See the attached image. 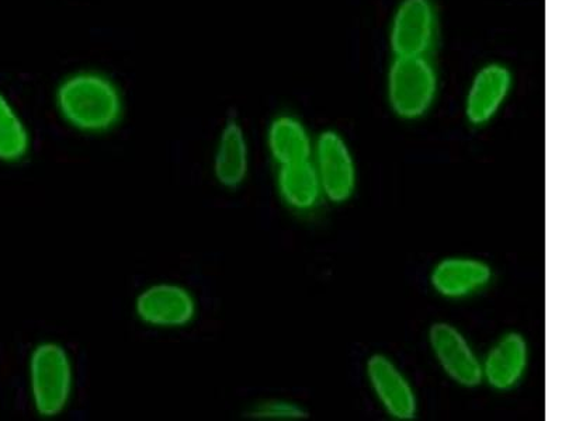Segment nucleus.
Returning a JSON list of instances; mask_svg holds the SVG:
<instances>
[{
    "instance_id": "obj_1",
    "label": "nucleus",
    "mask_w": 562,
    "mask_h": 421,
    "mask_svg": "<svg viewBox=\"0 0 562 421\" xmlns=\"http://www.w3.org/2000/svg\"><path fill=\"white\" fill-rule=\"evenodd\" d=\"M54 103L65 125L90 137L112 133L125 113L122 89L98 70L67 75L55 89Z\"/></svg>"
},
{
    "instance_id": "obj_2",
    "label": "nucleus",
    "mask_w": 562,
    "mask_h": 421,
    "mask_svg": "<svg viewBox=\"0 0 562 421\" xmlns=\"http://www.w3.org/2000/svg\"><path fill=\"white\" fill-rule=\"evenodd\" d=\"M26 374L30 405L38 418L53 420L68 412L77 389V368L63 343L43 340L35 344Z\"/></svg>"
},
{
    "instance_id": "obj_3",
    "label": "nucleus",
    "mask_w": 562,
    "mask_h": 421,
    "mask_svg": "<svg viewBox=\"0 0 562 421\" xmlns=\"http://www.w3.org/2000/svg\"><path fill=\"white\" fill-rule=\"evenodd\" d=\"M438 70L428 57H394L386 78L391 112L403 122H418L434 107Z\"/></svg>"
},
{
    "instance_id": "obj_4",
    "label": "nucleus",
    "mask_w": 562,
    "mask_h": 421,
    "mask_svg": "<svg viewBox=\"0 0 562 421\" xmlns=\"http://www.w3.org/2000/svg\"><path fill=\"white\" fill-rule=\"evenodd\" d=\"M133 310L145 328L180 330L199 318L200 303L192 288L176 281H158L138 291Z\"/></svg>"
},
{
    "instance_id": "obj_5",
    "label": "nucleus",
    "mask_w": 562,
    "mask_h": 421,
    "mask_svg": "<svg viewBox=\"0 0 562 421\" xmlns=\"http://www.w3.org/2000/svg\"><path fill=\"white\" fill-rule=\"evenodd\" d=\"M313 163L323 185L324 200L334 205L348 204L358 190V167L353 152L335 129H324L314 139Z\"/></svg>"
},
{
    "instance_id": "obj_6",
    "label": "nucleus",
    "mask_w": 562,
    "mask_h": 421,
    "mask_svg": "<svg viewBox=\"0 0 562 421\" xmlns=\"http://www.w3.org/2000/svg\"><path fill=\"white\" fill-rule=\"evenodd\" d=\"M428 343L436 364L451 383L464 389H475L483 384V357L463 330L439 320L430 325Z\"/></svg>"
},
{
    "instance_id": "obj_7",
    "label": "nucleus",
    "mask_w": 562,
    "mask_h": 421,
    "mask_svg": "<svg viewBox=\"0 0 562 421\" xmlns=\"http://www.w3.org/2000/svg\"><path fill=\"white\" fill-rule=\"evenodd\" d=\"M366 378L381 409L396 421H413L419 399L411 379L389 355L375 353L366 361Z\"/></svg>"
},
{
    "instance_id": "obj_8",
    "label": "nucleus",
    "mask_w": 562,
    "mask_h": 421,
    "mask_svg": "<svg viewBox=\"0 0 562 421\" xmlns=\"http://www.w3.org/2000/svg\"><path fill=\"white\" fill-rule=\"evenodd\" d=\"M438 16L431 0H401L390 30L394 57H428L434 47Z\"/></svg>"
},
{
    "instance_id": "obj_9",
    "label": "nucleus",
    "mask_w": 562,
    "mask_h": 421,
    "mask_svg": "<svg viewBox=\"0 0 562 421\" xmlns=\"http://www.w3.org/2000/svg\"><path fill=\"white\" fill-rule=\"evenodd\" d=\"M494 277V269L484 259L448 255L431 268L429 284L440 298L464 300L484 293Z\"/></svg>"
},
{
    "instance_id": "obj_10",
    "label": "nucleus",
    "mask_w": 562,
    "mask_h": 421,
    "mask_svg": "<svg viewBox=\"0 0 562 421\" xmlns=\"http://www.w3.org/2000/svg\"><path fill=\"white\" fill-rule=\"evenodd\" d=\"M530 365V344L518 330L501 334L483 357V384L509 394L524 383Z\"/></svg>"
},
{
    "instance_id": "obj_11",
    "label": "nucleus",
    "mask_w": 562,
    "mask_h": 421,
    "mask_svg": "<svg viewBox=\"0 0 562 421\" xmlns=\"http://www.w3.org/2000/svg\"><path fill=\"white\" fill-rule=\"evenodd\" d=\"M514 75L504 64L491 62L471 80L464 103L467 122L475 128L485 127L498 115L508 100Z\"/></svg>"
},
{
    "instance_id": "obj_12",
    "label": "nucleus",
    "mask_w": 562,
    "mask_h": 421,
    "mask_svg": "<svg viewBox=\"0 0 562 421\" xmlns=\"http://www.w3.org/2000/svg\"><path fill=\"white\" fill-rule=\"evenodd\" d=\"M211 172L218 187L237 192L250 172V147L243 123L228 118L221 127L211 160Z\"/></svg>"
},
{
    "instance_id": "obj_13",
    "label": "nucleus",
    "mask_w": 562,
    "mask_h": 421,
    "mask_svg": "<svg viewBox=\"0 0 562 421\" xmlns=\"http://www.w3.org/2000/svg\"><path fill=\"white\" fill-rule=\"evenodd\" d=\"M266 148L276 167L313 159L314 138L300 118L279 114L266 129Z\"/></svg>"
},
{
    "instance_id": "obj_14",
    "label": "nucleus",
    "mask_w": 562,
    "mask_h": 421,
    "mask_svg": "<svg viewBox=\"0 0 562 421\" xmlns=\"http://www.w3.org/2000/svg\"><path fill=\"white\" fill-rule=\"evenodd\" d=\"M276 192L280 202L293 213L307 214L318 208L324 193L313 160L278 167Z\"/></svg>"
},
{
    "instance_id": "obj_15",
    "label": "nucleus",
    "mask_w": 562,
    "mask_h": 421,
    "mask_svg": "<svg viewBox=\"0 0 562 421\" xmlns=\"http://www.w3.org/2000/svg\"><path fill=\"white\" fill-rule=\"evenodd\" d=\"M33 135L26 120L7 94L0 92V163L19 164L32 153Z\"/></svg>"
},
{
    "instance_id": "obj_16",
    "label": "nucleus",
    "mask_w": 562,
    "mask_h": 421,
    "mask_svg": "<svg viewBox=\"0 0 562 421\" xmlns=\"http://www.w3.org/2000/svg\"><path fill=\"white\" fill-rule=\"evenodd\" d=\"M308 416L303 405L280 398L258 400L245 412L246 419L255 421H303Z\"/></svg>"
}]
</instances>
